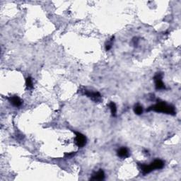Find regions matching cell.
Returning <instances> with one entry per match:
<instances>
[{
	"label": "cell",
	"mask_w": 181,
	"mask_h": 181,
	"mask_svg": "<svg viewBox=\"0 0 181 181\" xmlns=\"http://www.w3.org/2000/svg\"><path fill=\"white\" fill-rule=\"evenodd\" d=\"M150 111L163 113L166 114H170V115H175V114H176V111H175L174 107L171 105H168V104L163 102V101L158 102L157 103L155 104V105L149 107V108L147 109V111Z\"/></svg>",
	"instance_id": "cell-1"
},
{
	"label": "cell",
	"mask_w": 181,
	"mask_h": 181,
	"mask_svg": "<svg viewBox=\"0 0 181 181\" xmlns=\"http://www.w3.org/2000/svg\"><path fill=\"white\" fill-rule=\"evenodd\" d=\"M164 166V163L163 161L159 160H155L154 161L150 163V165H145V164H141L140 167H141L142 170L144 174H148V173H151L152 170H155V169H161Z\"/></svg>",
	"instance_id": "cell-2"
},
{
	"label": "cell",
	"mask_w": 181,
	"mask_h": 181,
	"mask_svg": "<svg viewBox=\"0 0 181 181\" xmlns=\"http://www.w3.org/2000/svg\"><path fill=\"white\" fill-rule=\"evenodd\" d=\"M74 134H76V137H75V143L76 145L79 147V148H82L84 147L85 144L86 143V138L84 134L82 133L79 132H74Z\"/></svg>",
	"instance_id": "cell-3"
},
{
	"label": "cell",
	"mask_w": 181,
	"mask_h": 181,
	"mask_svg": "<svg viewBox=\"0 0 181 181\" xmlns=\"http://www.w3.org/2000/svg\"><path fill=\"white\" fill-rule=\"evenodd\" d=\"M84 92V94L87 95L89 98H91L94 102H100L101 101V95L98 92H93V91H88L86 89L82 91Z\"/></svg>",
	"instance_id": "cell-4"
},
{
	"label": "cell",
	"mask_w": 181,
	"mask_h": 181,
	"mask_svg": "<svg viewBox=\"0 0 181 181\" xmlns=\"http://www.w3.org/2000/svg\"><path fill=\"white\" fill-rule=\"evenodd\" d=\"M162 74L157 73L154 76V82H155V86L157 90H161V89H165L164 84L162 82Z\"/></svg>",
	"instance_id": "cell-5"
},
{
	"label": "cell",
	"mask_w": 181,
	"mask_h": 181,
	"mask_svg": "<svg viewBox=\"0 0 181 181\" xmlns=\"http://www.w3.org/2000/svg\"><path fill=\"white\" fill-rule=\"evenodd\" d=\"M9 102L11 103L12 105H14V106L16 107L21 106V104H22V102H21V99L17 96L10 97V98H9Z\"/></svg>",
	"instance_id": "cell-6"
},
{
	"label": "cell",
	"mask_w": 181,
	"mask_h": 181,
	"mask_svg": "<svg viewBox=\"0 0 181 181\" xmlns=\"http://www.w3.org/2000/svg\"><path fill=\"white\" fill-rule=\"evenodd\" d=\"M118 156L121 158H127L130 156V153H129L128 149L127 148L122 147L118 151Z\"/></svg>",
	"instance_id": "cell-7"
},
{
	"label": "cell",
	"mask_w": 181,
	"mask_h": 181,
	"mask_svg": "<svg viewBox=\"0 0 181 181\" xmlns=\"http://www.w3.org/2000/svg\"><path fill=\"white\" fill-rule=\"evenodd\" d=\"M105 178V173L102 170H100L99 171L97 172L95 175H93L91 178V180H102Z\"/></svg>",
	"instance_id": "cell-8"
},
{
	"label": "cell",
	"mask_w": 181,
	"mask_h": 181,
	"mask_svg": "<svg viewBox=\"0 0 181 181\" xmlns=\"http://www.w3.org/2000/svg\"><path fill=\"white\" fill-rule=\"evenodd\" d=\"M110 109H111V114H112L113 116L115 117L116 116V113H117V107L116 105L114 102H111L109 104Z\"/></svg>",
	"instance_id": "cell-9"
},
{
	"label": "cell",
	"mask_w": 181,
	"mask_h": 181,
	"mask_svg": "<svg viewBox=\"0 0 181 181\" xmlns=\"http://www.w3.org/2000/svg\"><path fill=\"white\" fill-rule=\"evenodd\" d=\"M134 113H135V114H137V115H141V114H142L143 113L142 106L140 105H136L135 106H134Z\"/></svg>",
	"instance_id": "cell-10"
},
{
	"label": "cell",
	"mask_w": 181,
	"mask_h": 181,
	"mask_svg": "<svg viewBox=\"0 0 181 181\" xmlns=\"http://www.w3.org/2000/svg\"><path fill=\"white\" fill-rule=\"evenodd\" d=\"M26 86L28 88H33V81L30 77H28L26 80Z\"/></svg>",
	"instance_id": "cell-11"
},
{
	"label": "cell",
	"mask_w": 181,
	"mask_h": 181,
	"mask_svg": "<svg viewBox=\"0 0 181 181\" xmlns=\"http://www.w3.org/2000/svg\"><path fill=\"white\" fill-rule=\"evenodd\" d=\"M112 43H113V38L111 39V40H110V41L108 42L106 45H105V50H106L107 51H108V50L112 47Z\"/></svg>",
	"instance_id": "cell-12"
}]
</instances>
